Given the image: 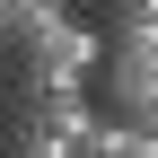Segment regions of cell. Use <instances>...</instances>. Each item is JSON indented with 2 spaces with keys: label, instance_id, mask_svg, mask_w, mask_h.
Here are the masks:
<instances>
[{
  "label": "cell",
  "instance_id": "5",
  "mask_svg": "<svg viewBox=\"0 0 158 158\" xmlns=\"http://www.w3.org/2000/svg\"><path fill=\"white\" fill-rule=\"evenodd\" d=\"M27 9H53V0H0V18H27Z\"/></svg>",
  "mask_w": 158,
  "mask_h": 158
},
{
  "label": "cell",
  "instance_id": "4",
  "mask_svg": "<svg viewBox=\"0 0 158 158\" xmlns=\"http://www.w3.org/2000/svg\"><path fill=\"white\" fill-rule=\"evenodd\" d=\"M132 158H158V132H141V123H132Z\"/></svg>",
  "mask_w": 158,
  "mask_h": 158
},
{
  "label": "cell",
  "instance_id": "2",
  "mask_svg": "<svg viewBox=\"0 0 158 158\" xmlns=\"http://www.w3.org/2000/svg\"><path fill=\"white\" fill-rule=\"evenodd\" d=\"M106 114L158 132V70H106Z\"/></svg>",
  "mask_w": 158,
  "mask_h": 158
},
{
  "label": "cell",
  "instance_id": "3",
  "mask_svg": "<svg viewBox=\"0 0 158 158\" xmlns=\"http://www.w3.org/2000/svg\"><path fill=\"white\" fill-rule=\"evenodd\" d=\"M114 18H158V0H114Z\"/></svg>",
  "mask_w": 158,
  "mask_h": 158
},
{
  "label": "cell",
  "instance_id": "1",
  "mask_svg": "<svg viewBox=\"0 0 158 158\" xmlns=\"http://www.w3.org/2000/svg\"><path fill=\"white\" fill-rule=\"evenodd\" d=\"M9 53H18V70H27V88H88L97 79V53H106V35L97 27H79V9H27V18H9Z\"/></svg>",
  "mask_w": 158,
  "mask_h": 158
}]
</instances>
